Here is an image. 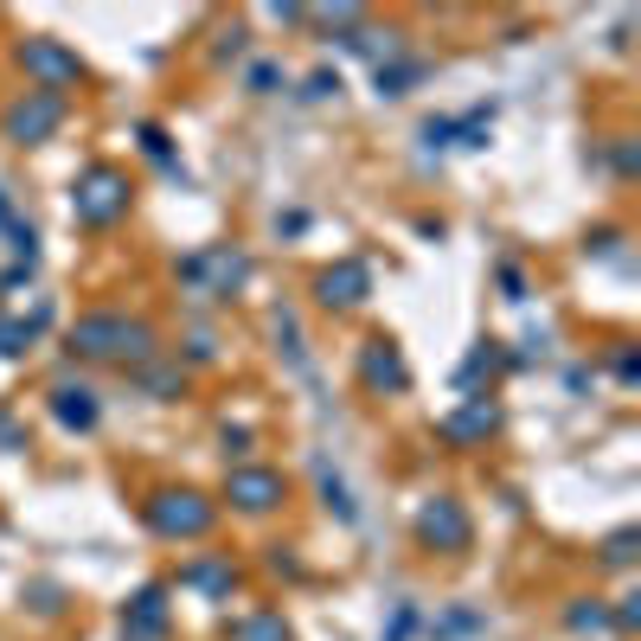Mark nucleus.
Wrapping results in <instances>:
<instances>
[{"mask_svg":"<svg viewBox=\"0 0 641 641\" xmlns=\"http://www.w3.org/2000/svg\"><path fill=\"white\" fill-rule=\"evenodd\" d=\"M71 347L84 353V360H154L161 353V334H154L148 321H128V314H84L77 328H71Z\"/></svg>","mask_w":641,"mask_h":641,"instance_id":"f257e3e1","label":"nucleus"},{"mask_svg":"<svg viewBox=\"0 0 641 641\" xmlns=\"http://www.w3.org/2000/svg\"><path fill=\"white\" fill-rule=\"evenodd\" d=\"M142 519H148L161 539H206L218 507L206 500V494H193V488H161V494L142 500Z\"/></svg>","mask_w":641,"mask_h":641,"instance_id":"f03ea898","label":"nucleus"},{"mask_svg":"<svg viewBox=\"0 0 641 641\" xmlns=\"http://www.w3.org/2000/svg\"><path fill=\"white\" fill-rule=\"evenodd\" d=\"M128 199H135V186H128V174H116V167H84V174L71 180V213H77V225H91V231L116 225V218L128 213Z\"/></svg>","mask_w":641,"mask_h":641,"instance_id":"7ed1b4c3","label":"nucleus"},{"mask_svg":"<svg viewBox=\"0 0 641 641\" xmlns=\"http://www.w3.org/2000/svg\"><path fill=\"white\" fill-rule=\"evenodd\" d=\"M59 123H64V96H52V91H27L7 116H0V135L13 142V148H39V142H52L59 135Z\"/></svg>","mask_w":641,"mask_h":641,"instance_id":"20e7f679","label":"nucleus"},{"mask_svg":"<svg viewBox=\"0 0 641 641\" xmlns=\"http://www.w3.org/2000/svg\"><path fill=\"white\" fill-rule=\"evenodd\" d=\"M20 64L39 77V91H52V96H64L71 84H84V59H77L71 45H59V39H27V45H20Z\"/></svg>","mask_w":641,"mask_h":641,"instance_id":"39448f33","label":"nucleus"},{"mask_svg":"<svg viewBox=\"0 0 641 641\" xmlns=\"http://www.w3.org/2000/svg\"><path fill=\"white\" fill-rule=\"evenodd\" d=\"M225 500L238 514H276L289 500V482H282V468H231L225 475Z\"/></svg>","mask_w":641,"mask_h":641,"instance_id":"423d86ee","label":"nucleus"},{"mask_svg":"<svg viewBox=\"0 0 641 641\" xmlns=\"http://www.w3.org/2000/svg\"><path fill=\"white\" fill-rule=\"evenodd\" d=\"M372 296V270L360 263V257H340L334 270L314 276V302L321 308H360Z\"/></svg>","mask_w":641,"mask_h":641,"instance_id":"0eeeda50","label":"nucleus"},{"mask_svg":"<svg viewBox=\"0 0 641 641\" xmlns=\"http://www.w3.org/2000/svg\"><path fill=\"white\" fill-rule=\"evenodd\" d=\"M468 533H475V526H468V514H462V500H449V494H436L424 514H417V539L436 546V551H462L468 546Z\"/></svg>","mask_w":641,"mask_h":641,"instance_id":"6e6552de","label":"nucleus"},{"mask_svg":"<svg viewBox=\"0 0 641 641\" xmlns=\"http://www.w3.org/2000/svg\"><path fill=\"white\" fill-rule=\"evenodd\" d=\"M167 635V590L154 583L123 610V641H161Z\"/></svg>","mask_w":641,"mask_h":641,"instance_id":"1a4fd4ad","label":"nucleus"},{"mask_svg":"<svg viewBox=\"0 0 641 641\" xmlns=\"http://www.w3.org/2000/svg\"><path fill=\"white\" fill-rule=\"evenodd\" d=\"M180 276H186V282H206V276H213V282H218L213 296H231V289L250 276V263H245V257H231V250H206V257H193Z\"/></svg>","mask_w":641,"mask_h":641,"instance_id":"9d476101","label":"nucleus"},{"mask_svg":"<svg viewBox=\"0 0 641 641\" xmlns=\"http://www.w3.org/2000/svg\"><path fill=\"white\" fill-rule=\"evenodd\" d=\"M360 379H366L372 392H404V360H397L392 340H366V353H360Z\"/></svg>","mask_w":641,"mask_h":641,"instance_id":"9b49d317","label":"nucleus"},{"mask_svg":"<svg viewBox=\"0 0 641 641\" xmlns=\"http://www.w3.org/2000/svg\"><path fill=\"white\" fill-rule=\"evenodd\" d=\"M180 583L186 590H206V597H231L238 571H231V558H193V565H180Z\"/></svg>","mask_w":641,"mask_h":641,"instance_id":"f8f14e48","label":"nucleus"},{"mask_svg":"<svg viewBox=\"0 0 641 641\" xmlns=\"http://www.w3.org/2000/svg\"><path fill=\"white\" fill-rule=\"evenodd\" d=\"M52 417H59L64 430H91L96 424V392L91 385H59V392H52Z\"/></svg>","mask_w":641,"mask_h":641,"instance_id":"ddd939ff","label":"nucleus"},{"mask_svg":"<svg viewBox=\"0 0 641 641\" xmlns=\"http://www.w3.org/2000/svg\"><path fill=\"white\" fill-rule=\"evenodd\" d=\"M494 424H500V411H494L488 397H468L456 417H443V436H449V443H468V436H488Z\"/></svg>","mask_w":641,"mask_h":641,"instance_id":"4468645a","label":"nucleus"},{"mask_svg":"<svg viewBox=\"0 0 641 641\" xmlns=\"http://www.w3.org/2000/svg\"><path fill=\"white\" fill-rule=\"evenodd\" d=\"M231 641H289V629H282V616H238L231 622Z\"/></svg>","mask_w":641,"mask_h":641,"instance_id":"2eb2a0df","label":"nucleus"},{"mask_svg":"<svg viewBox=\"0 0 641 641\" xmlns=\"http://www.w3.org/2000/svg\"><path fill=\"white\" fill-rule=\"evenodd\" d=\"M39 328H45V314H39V321H0V353H7V360L27 353L32 340H39Z\"/></svg>","mask_w":641,"mask_h":641,"instance_id":"dca6fc26","label":"nucleus"},{"mask_svg":"<svg viewBox=\"0 0 641 641\" xmlns=\"http://www.w3.org/2000/svg\"><path fill=\"white\" fill-rule=\"evenodd\" d=\"M571 629H578V635H610L616 622H610V616H603V610H597V603H590V610H583V603H578V610H571Z\"/></svg>","mask_w":641,"mask_h":641,"instance_id":"f3484780","label":"nucleus"},{"mask_svg":"<svg viewBox=\"0 0 641 641\" xmlns=\"http://www.w3.org/2000/svg\"><path fill=\"white\" fill-rule=\"evenodd\" d=\"M629 546H635V533H616L610 546H603V558H610V565H629Z\"/></svg>","mask_w":641,"mask_h":641,"instance_id":"a211bd4d","label":"nucleus"},{"mask_svg":"<svg viewBox=\"0 0 641 641\" xmlns=\"http://www.w3.org/2000/svg\"><path fill=\"white\" fill-rule=\"evenodd\" d=\"M0 225H13V199H7V186H0Z\"/></svg>","mask_w":641,"mask_h":641,"instance_id":"6ab92c4d","label":"nucleus"}]
</instances>
